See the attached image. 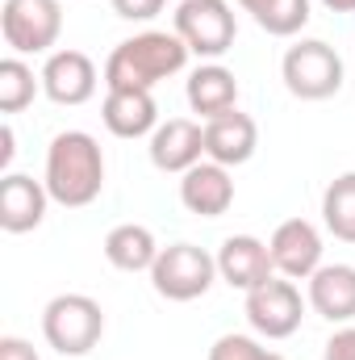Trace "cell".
I'll return each instance as SVG.
<instances>
[{
    "label": "cell",
    "mask_w": 355,
    "mask_h": 360,
    "mask_svg": "<svg viewBox=\"0 0 355 360\" xmlns=\"http://www.w3.org/2000/svg\"><path fill=\"white\" fill-rule=\"evenodd\" d=\"M0 34L13 55H51L63 34V4L59 0H4Z\"/></svg>",
    "instance_id": "obj_5"
},
{
    "label": "cell",
    "mask_w": 355,
    "mask_h": 360,
    "mask_svg": "<svg viewBox=\"0 0 355 360\" xmlns=\"http://www.w3.org/2000/svg\"><path fill=\"white\" fill-rule=\"evenodd\" d=\"M0 360H38V352H34L29 340H21V335H4V340H0Z\"/></svg>",
    "instance_id": "obj_26"
},
{
    "label": "cell",
    "mask_w": 355,
    "mask_h": 360,
    "mask_svg": "<svg viewBox=\"0 0 355 360\" xmlns=\"http://www.w3.org/2000/svg\"><path fill=\"white\" fill-rule=\"evenodd\" d=\"M46 193L63 210H84L105 188V151L88 130H63L46 147Z\"/></svg>",
    "instance_id": "obj_1"
},
{
    "label": "cell",
    "mask_w": 355,
    "mask_h": 360,
    "mask_svg": "<svg viewBox=\"0 0 355 360\" xmlns=\"http://www.w3.org/2000/svg\"><path fill=\"white\" fill-rule=\"evenodd\" d=\"M42 92L55 105H84L96 96V63L84 51H51L46 68H42Z\"/></svg>",
    "instance_id": "obj_11"
},
{
    "label": "cell",
    "mask_w": 355,
    "mask_h": 360,
    "mask_svg": "<svg viewBox=\"0 0 355 360\" xmlns=\"http://www.w3.org/2000/svg\"><path fill=\"white\" fill-rule=\"evenodd\" d=\"M272 264L288 281H309L322 269V235L309 218H284L267 239Z\"/></svg>",
    "instance_id": "obj_9"
},
{
    "label": "cell",
    "mask_w": 355,
    "mask_h": 360,
    "mask_svg": "<svg viewBox=\"0 0 355 360\" xmlns=\"http://www.w3.org/2000/svg\"><path fill=\"white\" fill-rule=\"evenodd\" d=\"M172 30L184 38V46L196 59H222L234 46L239 21H234L230 0H180Z\"/></svg>",
    "instance_id": "obj_6"
},
{
    "label": "cell",
    "mask_w": 355,
    "mask_h": 360,
    "mask_svg": "<svg viewBox=\"0 0 355 360\" xmlns=\"http://www.w3.org/2000/svg\"><path fill=\"white\" fill-rule=\"evenodd\" d=\"M42 335L59 356H88L105 335V310L88 293H59L42 310Z\"/></svg>",
    "instance_id": "obj_3"
},
{
    "label": "cell",
    "mask_w": 355,
    "mask_h": 360,
    "mask_svg": "<svg viewBox=\"0 0 355 360\" xmlns=\"http://www.w3.org/2000/svg\"><path fill=\"white\" fill-rule=\"evenodd\" d=\"M184 96H188V109L201 117V122H213L230 109H239V80L230 68L222 63H201L188 84H184Z\"/></svg>",
    "instance_id": "obj_17"
},
{
    "label": "cell",
    "mask_w": 355,
    "mask_h": 360,
    "mask_svg": "<svg viewBox=\"0 0 355 360\" xmlns=\"http://www.w3.org/2000/svg\"><path fill=\"white\" fill-rule=\"evenodd\" d=\"M301 319H305V302H301V289L288 276H272L260 289L247 293V323L264 340H288V335H297Z\"/></svg>",
    "instance_id": "obj_8"
},
{
    "label": "cell",
    "mask_w": 355,
    "mask_h": 360,
    "mask_svg": "<svg viewBox=\"0 0 355 360\" xmlns=\"http://www.w3.org/2000/svg\"><path fill=\"white\" fill-rule=\"evenodd\" d=\"M100 122L113 139H151L159 126V105L142 89H109L100 105Z\"/></svg>",
    "instance_id": "obj_16"
},
{
    "label": "cell",
    "mask_w": 355,
    "mask_h": 360,
    "mask_svg": "<svg viewBox=\"0 0 355 360\" xmlns=\"http://www.w3.org/2000/svg\"><path fill=\"white\" fill-rule=\"evenodd\" d=\"M188 46L176 30H142L113 46L105 59V89H142L151 92L159 80L180 76L188 68Z\"/></svg>",
    "instance_id": "obj_2"
},
{
    "label": "cell",
    "mask_w": 355,
    "mask_h": 360,
    "mask_svg": "<svg viewBox=\"0 0 355 360\" xmlns=\"http://www.w3.org/2000/svg\"><path fill=\"white\" fill-rule=\"evenodd\" d=\"M217 276L230 285V289H260L264 281L276 276V264H272V252H267L264 239L255 235H230L222 248H217Z\"/></svg>",
    "instance_id": "obj_13"
},
{
    "label": "cell",
    "mask_w": 355,
    "mask_h": 360,
    "mask_svg": "<svg viewBox=\"0 0 355 360\" xmlns=\"http://www.w3.org/2000/svg\"><path fill=\"white\" fill-rule=\"evenodd\" d=\"M42 89V76H34V68L21 55L0 59V113H21L34 105V96Z\"/></svg>",
    "instance_id": "obj_21"
},
{
    "label": "cell",
    "mask_w": 355,
    "mask_h": 360,
    "mask_svg": "<svg viewBox=\"0 0 355 360\" xmlns=\"http://www.w3.org/2000/svg\"><path fill=\"white\" fill-rule=\"evenodd\" d=\"M46 180H34L25 172H4L0 180V231L8 235H29L46 218Z\"/></svg>",
    "instance_id": "obj_12"
},
{
    "label": "cell",
    "mask_w": 355,
    "mask_h": 360,
    "mask_svg": "<svg viewBox=\"0 0 355 360\" xmlns=\"http://www.w3.org/2000/svg\"><path fill=\"white\" fill-rule=\"evenodd\" d=\"M255 147H260V126L251 113L230 109V113L205 122V160H213L222 168H239L255 155Z\"/></svg>",
    "instance_id": "obj_14"
},
{
    "label": "cell",
    "mask_w": 355,
    "mask_h": 360,
    "mask_svg": "<svg viewBox=\"0 0 355 360\" xmlns=\"http://www.w3.org/2000/svg\"><path fill=\"white\" fill-rule=\"evenodd\" d=\"M109 4H113V13L126 17V21H155L168 0H109Z\"/></svg>",
    "instance_id": "obj_24"
},
{
    "label": "cell",
    "mask_w": 355,
    "mask_h": 360,
    "mask_svg": "<svg viewBox=\"0 0 355 360\" xmlns=\"http://www.w3.org/2000/svg\"><path fill=\"white\" fill-rule=\"evenodd\" d=\"M280 80L297 101H326L343 89V59L322 38H301L280 59Z\"/></svg>",
    "instance_id": "obj_4"
},
{
    "label": "cell",
    "mask_w": 355,
    "mask_h": 360,
    "mask_svg": "<svg viewBox=\"0 0 355 360\" xmlns=\"http://www.w3.org/2000/svg\"><path fill=\"white\" fill-rule=\"evenodd\" d=\"M330 13H355V0H322Z\"/></svg>",
    "instance_id": "obj_29"
},
{
    "label": "cell",
    "mask_w": 355,
    "mask_h": 360,
    "mask_svg": "<svg viewBox=\"0 0 355 360\" xmlns=\"http://www.w3.org/2000/svg\"><path fill=\"white\" fill-rule=\"evenodd\" d=\"M180 205L196 218H222L230 205H234V180L230 168L213 164V160H201L196 168H188L180 176Z\"/></svg>",
    "instance_id": "obj_15"
},
{
    "label": "cell",
    "mask_w": 355,
    "mask_h": 360,
    "mask_svg": "<svg viewBox=\"0 0 355 360\" xmlns=\"http://www.w3.org/2000/svg\"><path fill=\"white\" fill-rule=\"evenodd\" d=\"M209 360H284V356L272 352V348H264L255 335H239V331H230V335H217V340H213Z\"/></svg>",
    "instance_id": "obj_23"
},
{
    "label": "cell",
    "mask_w": 355,
    "mask_h": 360,
    "mask_svg": "<svg viewBox=\"0 0 355 360\" xmlns=\"http://www.w3.org/2000/svg\"><path fill=\"white\" fill-rule=\"evenodd\" d=\"M13 151H17V147H13V126L4 122V130H0V168H4V172H8V164H13Z\"/></svg>",
    "instance_id": "obj_27"
},
{
    "label": "cell",
    "mask_w": 355,
    "mask_h": 360,
    "mask_svg": "<svg viewBox=\"0 0 355 360\" xmlns=\"http://www.w3.org/2000/svg\"><path fill=\"white\" fill-rule=\"evenodd\" d=\"M322 222L339 243H355V172H343L322 193Z\"/></svg>",
    "instance_id": "obj_20"
},
{
    "label": "cell",
    "mask_w": 355,
    "mask_h": 360,
    "mask_svg": "<svg viewBox=\"0 0 355 360\" xmlns=\"http://www.w3.org/2000/svg\"><path fill=\"white\" fill-rule=\"evenodd\" d=\"M217 281V256H209L196 243H172L159 252L155 269H151V285L159 297L168 302H196L209 293V285Z\"/></svg>",
    "instance_id": "obj_7"
},
{
    "label": "cell",
    "mask_w": 355,
    "mask_h": 360,
    "mask_svg": "<svg viewBox=\"0 0 355 360\" xmlns=\"http://www.w3.org/2000/svg\"><path fill=\"white\" fill-rule=\"evenodd\" d=\"M147 155H151V164L159 172L184 176L188 168H196L205 160V126L192 122V117H168V122H159L155 134H151Z\"/></svg>",
    "instance_id": "obj_10"
},
{
    "label": "cell",
    "mask_w": 355,
    "mask_h": 360,
    "mask_svg": "<svg viewBox=\"0 0 355 360\" xmlns=\"http://www.w3.org/2000/svg\"><path fill=\"white\" fill-rule=\"evenodd\" d=\"M159 252L163 248L155 243L151 226H142V222H121L105 235V260L117 272H151Z\"/></svg>",
    "instance_id": "obj_19"
},
{
    "label": "cell",
    "mask_w": 355,
    "mask_h": 360,
    "mask_svg": "<svg viewBox=\"0 0 355 360\" xmlns=\"http://www.w3.org/2000/svg\"><path fill=\"white\" fill-rule=\"evenodd\" d=\"M314 314H322L326 323H351L355 319V269L351 264H322L309 276L305 289Z\"/></svg>",
    "instance_id": "obj_18"
},
{
    "label": "cell",
    "mask_w": 355,
    "mask_h": 360,
    "mask_svg": "<svg viewBox=\"0 0 355 360\" xmlns=\"http://www.w3.org/2000/svg\"><path fill=\"white\" fill-rule=\"evenodd\" d=\"M309 0H272L264 13L255 17V25L272 34V38H293V34H301L305 25H309Z\"/></svg>",
    "instance_id": "obj_22"
},
{
    "label": "cell",
    "mask_w": 355,
    "mask_h": 360,
    "mask_svg": "<svg viewBox=\"0 0 355 360\" xmlns=\"http://www.w3.org/2000/svg\"><path fill=\"white\" fill-rule=\"evenodd\" d=\"M234 4H239V8H247L251 17H260V13H264V8L272 4V0H234Z\"/></svg>",
    "instance_id": "obj_28"
},
{
    "label": "cell",
    "mask_w": 355,
    "mask_h": 360,
    "mask_svg": "<svg viewBox=\"0 0 355 360\" xmlns=\"http://www.w3.org/2000/svg\"><path fill=\"white\" fill-rule=\"evenodd\" d=\"M322 360H355V327H339V331L326 340Z\"/></svg>",
    "instance_id": "obj_25"
}]
</instances>
